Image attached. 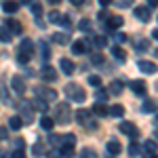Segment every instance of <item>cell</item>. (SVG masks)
Segmentation results:
<instances>
[{"label": "cell", "mask_w": 158, "mask_h": 158, "mask_svg": "<svg viewBox=\"0 0 158 158\" xmlns=\"http://www.w3.org/2000/svg\"><path fill=\"white\" fill-rule=\"evenodd\" d=\"M65 97L70 99V101H76V103H82L86 99V93L82 86H78L76 82H70V85H65Z\"/></svg>", "instance_id": "obj_1"}, {"label": "cell", "mask_w": 158, "mask_h": 158, "mask_svg": "<svg viewBox=\"0 0 158 158\" xmlns=\"http://www.w3.org/2000/svg\"><path fill=\"white\" fill-rule=\"evenodd\" d=\"M55 122H59V124H68V122L72 120V110H70V103H59L57 108H55Z\"/></svg>", "instance_id": "obj_2"}, {"label": "cell", "mask_w": 158, "mask_h": 158, "mask_svg": "<svg viewBox=\"0 0 158 158\" xmlns=\"http://www.w3.org/2000/svg\"><path fill=\"white\" fill-rule=\"evenodd\" d=\"M34 93H36V97L44 99V101H53V99H57V91H55V89H51V86L38 85L36 89H34Z\"/></svg>", "instance_id": "obj_3"}, {"label": "cell", "mask_w": 158, "mask_h": 158, "mask_svg": "<svg viewBox=\"0 0 158 158\" xmlns=\"http://www.w3.org/2000/svg\"><path fill=\"white\" fill-rule=\"evenodd\" d=\"M19 118L23 124H30V122H34V108H32V103H21L19 106Z\"/></svg>", "instance_id": "obj_4"}, {"label": "cell", "mask_w": 158, "mask_h": 158, "mask_svg": "<svg viewBox=\"0 0 158 158\" xmlns=\"http://www.w3.org/2000/svg\"><path fill=\"white\" fill-rule=\"evenodd\" d=\"M49 21L51 23H57V25H63V27H70V19L59 11H51L49 13Z\"/></svg>", "instance_id": "obj_5"}, {"label": "cell", "mask_w": 158, "mask_h": 158, "mask_svg": "<svg viewBox=\"0 0 158 158\" xmlns=\"http://www.w3.org/2000/svg\"><path fill=\"white\" fill-rule=\"evenodd\" d=\"M120 131L124 135H129V137H133V139L139 137V129H137L135 122H120Z\"/></svg>", "instance_id": "obj_6"}, {"label": "cell", "mask_w": 158, "mask_h": 158, "mask_svg": "<svg viewBox=\"0 0 158 158\" xmlns=\"http://www.w3.org/2000/svg\"><path fill=\"white\" fill-rule=\"evenodd\" d=\"M129 86H131V91H133L135 95H141V97H146V93H148L146 80H131V82H129Z\"/></svg>", "instance_id": "obj_7"}, {"label": "cell", "mask_w": 158, "mask_h": 158, "mask_svg": "<svg viewBox=\"0 0 158 158\" xmlns=\"http://www.w3.org/2000/svg\"><path fill=\"white\" fill-rule=\"evenodd\" d=\"M135 17L139 19V21H150L152 19V9L150 6H135Z\"/></svg>", "instance_id": "obj_8"}, {"label": "cell", "mask_w": 158, "mask_h": 158, "mask_svg": "<svg viewBox=\"0 0 158 158\" xmlns=\"http://www.w3.org/2000/svg\"><path fill=\"white\" fill-rule=\"evenodd\" d=\"M4 27H6V30L11 32L13 36H19V34L23 32V25L19 23L17 19H6V23H4Z\"/></svg>", "instance_id": "obj_9"}, {"label": "cell", "mask_w": 158, "mask_h": 158, "mask_svg": "<svg viewBox=\"0 0 158 158\" xmlns=\"http://www.w3.org/2000/svg\"><path fill=\"white\" fill-rule=\"evenodd\" d=\"M40 74H42V78H44L47 82H55V80H57V70H55V68H51L49 63H47V65H42Z\"/></svg>", "instance_id": "obj_10"}, {"label": "cell", "mask_w": 158, "mask_h": 158, "mask_svg": "<svg viewBox=\"0 0 158 158\" xmlns=\"http://www.w3.org/2000/svg\"><path fill=\"white\" fill-rule=\"evenodd\" d=\"M38 51H40V59H42V65H47L51 59V49H49V44L44 42V40H40L38 42Z\"/></svg>", "instance_id": "obj_11"}, {"label": "cell", "mask_w": 158, "mask_h": 158, "mask_svg": "<svg viewBox=\"0 0 158 158\" xmlns=\"http://www.w3.org/2000/svg\"><path fill=\"white\" fill-rule=\"evenodd\" d=\"M141 112L143 114H154V112H158V99H146L141 103Z\"/></svg>", "instance_id": "obj_12"}, {"label": "cell", "mask_w": 158, "mask_h": 158, "mask_svg": "<svg viewBox=\"0 0 158 158\" xmlns=\"http://www.w3.org/2000/svg\"><path fill=\"white\" fill-rule=\"evenodd\" d=\"M11 89L15 91V93L21 95V93L25 91V80L21 78V76H13V78H11Z\"/></svg>", "instance_id": "obj_13"}, {"label": "cell", "mask_w": 158, "mask_h": 158, "mask_svg": "<svg viewBox=\"0 0 158 158\" xmlns=\"http://www.w3.org/2000/svg\"><path fill=\"white\" fill-rule=\"evenodd\" d=\"M122 23H124V19H122L120 15H114V17H110L108 19V32H114V30H120Z\"/></svg>", "instance_id": "obj_14"}, {"label": "cell", "mask_w": 158, "mask_h": 158, "mask_svg": "<svg viewBox=\"0 0 158 158\" xmlns=\"http://www.w3.org/2000/svg\"><path fill=\"white\" fill-rule=\"evenodd\" d=\"M137 68H139V70H141L143 74H154V72L158 70V68L154 65V63H152V61H146V59L137 61Z\"/></svg>", "instance_id": "obj_15"}, {"label": "cell", "mask_w": 158, "mask_h": 158, "mask_svg": "<svg viewBox=\"0 0 158 158\" xmlns=\"http://www.w3.org/2000/svg\"><path fill=\"white\" fill-rule=\"evenodd\" d=\"M106 148H108V154H110V156H118V154H120V150H122V146H120V141H118V139H110Z\"/></svg>", "instance_id": "obj_16"}, {"label": "cell", "mask_w": 158, "mask_h": 158, "mask_svg": "<svg viewBox=\"0 0 158 158\" xmlns=\"http://www.w3.org/2000/svg\"><path fill=\"white\" fill-rule=\"evenodd\" d=\"M2 11L9 13V15H15V13L19 11V2H15V0H4V2H2Z\"/></svg>", "instance_id": "obj_17"}, {"label": "cell", "mask_w": 158, "mask_h": 158, "mask_svg": "<svg viewBox=\"0 0 158 158\" xmlns=\"http://www.w3.org/2000/svg\"><path fill=\"white\" fill-rule=\"evenodd\" d=\"M86 51H89V44H86V42H82V40L72 42V53L74 55H85Z\"/></svg>", "instance_id": "obj_18"}, {"label": "cell", "mask_w": 158, "mask_h": 158, "mask_svg": "<svg viewBox=\"0 0 158 158\" xmlns=\"http://www.w3.org/2000/svg\"><path fill=\"white\" fill-rule=\"evenodd\" d=\"M59 68H61V72L68 74V76H72L74 70H76V68H74V63H72V59H65V57L59 61Z\"/></svg>", "instance_id": "obj_19"}, {"label": "cell", "mask_w": 158, "mask_h": 158, "mask_svg": "<svg viewBox=\"0 0 158 158\" xmlns=\"http://www.w3.org/2000/svg\"><path fill=\"white\" fill-rule=\"evenodd\" d=\"M19 53L32 55V53H34V40H30V38H23V40H21V47H19Z\"/></svg>", "instance_id": "obj_20"}, {"label": "cell", "mask_w": 158, "mask_h": 158, "mask_svg": "<svg viewBox=\"0 0 158 158\" xmlns=\"http://www.w3.org/2000/svg\"><path fill=\"white\" fill-rule=\"evenodd\" d=\"M122 114H124V106H120V103H114L108 108V116H112V118H120Z\"/></svg>", "instance_id": "obj_21"}, {"label": "cell", "mask_w": 158, "mask_h": 158, "mask_svg": "<svg viewBox=\"0 0 158 158\" xmlns=\"http://www.w3.org/2000/svg\"><path fill=\"white\" fill-rule=\"evenodd\" d=\"M32 108L38 110V112H42V114H47V110H49V101H44V99L36 97L34 101H32Z\"/></svg>", "instance_id": "obj_22"}, {"label": "cell", "mask_w": 158, "mask_h": 158, "mask_svg": "<svg viewBox=\"0 0 158 158\" xmlns=\"http://www.w3.org/2000/svg\"><path fill=\"white\" fill-rule=\"evenodd\" d=\"M53 42H57V44H68V42H70V34H68V32H57V34H53Z\"/></svg>", "instance_id": "obj_23"}, {"label": "cell", "mask_w": 158, "mask_h": 158, "mask_svg": "<svg viewBox=\"0 0 158 158\" xmlns=\"http://www.w3.org/2000/svg\"><path fill=\"white\" fill-rule=\"evenodd\" d=\"M122 89H124V85H122L120 80H112V85H110L108 93H112V95H120Z\"/></svg>", "instance_id": "obj_24"}, {"label": "cell", "mask_w": 158, "mask_h": 158, "mask_svg": "<svg viewBox=\"0 0 158 158\" xmlns=\"http://www.w3.org/2000/svg\"><path fill=\"white\" fill-rule=\"evenodd\" d=\"M154 152H156V141H154V139H148L146 143H143V154L150 156V154H154Z\"/></svg>", "instance_id": "obj_25"}, {"label": "cell", "mask_w": 158, "mask_h": 158, "mask_svg": "<svg viewBox=\"0 0 158 158\" xmlns=\"http://www.w3.org/2000/svg\"><path fill=\"white\" fill-rule=\"evenodd\" d=\"M9 127H11L13 131H19V129L23 127V122H21L19 116H11V118H9Z\"/></svg>", "instance_id": "obj_26"}, {"label": "cell", "mask_w": 158, "mask_h": 158, "mask_svg": "<svg viewBox=\"0 0 158 158\" xmlns=\"http://www.w3.org/2000/svg\"><path fill=\"white\" fill-rule=\"evenodd\" d=\"M93 114L103 118V116H108V108H106L103 103H95V106H93Z\"/></svg>", "instance_id": "obj_27"}, {"label": "cell", "mask_w": 158, "mask_h": 158, "mask_svg": "<svg viewBox=\"0 0 158 158\" xmlns=\"http://www.w3.org/2000/svg\"><path fill=\"white\" fill-rule=\"evenodd\" d=\"M40 127H42L44 131H51V129L55 127V120H53L51 116H42V120H40Z\"/></svg>", "instance_id": "obj_28"}, {"label": "cell", "mask_w": 158, "mask_h": 158, "mask_svg": "<svg viewBox=\"0 0 158 158\" xmlns=\"http://www.w3.org/2000/svg\"><path fill=\"white\" fill-rule=\"evenodd\" d=\"M91 42L95 44V49H103V47H108V38H106V36H95Z\"/></svg>", "instance_id": "obj_29"}, {"label": "cell", "mask_w": 158, "mask_h": 158, "mask_svg": "<svg viewBox=\"0 0 158 158\" xmlns=\"http://www.w3.org/2000/svg\"><path fill=\"white\" fill-rule=\"evenodd\" d=\"M106 101H108V91L97 89V93H95V103H106Z\"/></svg>", "instance_id": "obj_30"}, {"label": "cell", "mask_w": 158, "mask_h": 158, "mask_svg": "<svg viewBox=\"0 0 158 158\" xmlns=\"http://www.w3.org/2000/svg\"><path fill=\"white\" fill-rule=\"evenodd\" d=\"M112 55H114L118 61L127 59V53H124V49H120V47H112Z\"/></svg>", "instance_id": "obj_31"}, {"label": "cell", "mask_w": 158, "mask_h": 158, "mask_svg": "<svg viewBox=\"0 0 158 158\" xmlns=\"http://www.w3.org/2000/svg\"><path fill=\"white\" fill-rule=\"evenodd\" d=\"M91 27H93V21H91V19H80V21H78V30H80V32H89Z\"/></svg>", "instance_id": "obj_32"}, {"label": "cell", "mask_w": 158, "mask_h": 158, "mask_svg": "<svg viewBox=\"0 0 158 158\" xmlns=\"http://www.w3.org/2000/svg\"><path fill=\"white\" fill-rule=\"evenodd\" d=\"M103 61H106V57H103V55H101L99 51L91 55V63H93V65H103Z\"/></svg>", "instance_id": "obj_33"}, {"label": "cell", "mask_w": 158, "mask_h": 158, "mask_svg": "<svg viewBox=\"0 0 158 158\" xmlns=\"http://www.w3.org/2000/svg\"><path fill=\"white\" fill-rule=\"evenodd\" d=\"M80 158H99V156H97L95 150H91V148H82V150H80Z\"/></svg>", "instance_id": "obj_34"}, {"label": "cell", "mask_w": 158, "mask_h": 158, "mask_svg": "<svg viewBox=\"0 0 158 158\" xmlns=\"http://www.w3.org/2000/svg\"><path fill=\"white\" fill-rule=\"evenodd\" d=\"M74 146H61L59 148V156H65V158H72L74 156Z\"/></svg>", "instance_id": "obj_35"}, {"label": "cell", "mask_w": 158, "mask_h": 158, "mask_svg": "<svg viewBox=\"0 0 158 158\" xmlns=\"http://www.w3.org/2000/svg\"><path fill=\"white\" fill-rule=\"evenodd\" d=\"M11 38H13V34L2 25V27H0V40H2V42H11Z\"/></svg>", "instance_id": "obj_36"}, {"label": "cell", "mask_w": 158, "mask_h": 158, "mask_svg": "<svg viewBox=\"0 0 158 158\" xmlns=\"http://www.w3.org/2000/svg\"><path fill=\"white\" fill-rule=\"evenodd\" d=\"M127 150H129V156H137V154L141 152V146L133 141V143H129V148H127Z\"/></svg>", "instance_id": "obj_37"}, {"label": "cell", "mask_w": 158, "mask_h": 158, "mask_svg": "<svg viewBox=\"0 0 158 158\" xmlns=\"http://www.w3.org/2000/svg\"><path fill=\"white\" fill-rule=\"evenodd\" d=\"M61 141H63L61 146H74V143H76V135H72V133L63 135V139H61Z\"/></svg>", "instance_id": "obj_38"}, {"label": "cell", "mask_w": 158, "mask_h": 158, "mask_svg": "<svg viewBox=\"0 0 158 158\" xmlns=\"http://www.w3.org/2000/svg\"><path fill=\"white\" fill-rule=\"evenodd\" d=\"M32 13H34V17H40V15H42V4L34 0V2H32Z\"/></svg>", "instance_id": "obj_39"}, {"label": "cell", "mask_w": 158, "mask_h": 158, "mask_svg": "<svg viewBox=\"0 0 158 158\" xmlns=\"http://www.w3.org/2000/svg\"><path fill=\"white\" fill-rule=\"evenodd\" d=\"M86 80H89V85L95 86V89H99V86H101V78H99V76H89Z\"/></svg>", "instance_id": "obj_40"}, {"label": "cell", "mask_w": 158, "mask_h": 158, "mask_svg": "<svg viewBox=\"0 0 158 158\" xmlns=\"http://www.w3.org/2000/svg\"><path fill=\"white\" fill-rule=\"evenodd\" d=\"M137 51H148L150 49V40H137Z\"/></svg>", "instance_id": "obj_41"}, {"label": "cell", "mask_w": 158, "mask_h": 158, "mask_svg": "<svg viewBox=\"0 0 158 158\" xmlns=\"http://www.w3.org/2000/svg\"><path fill=\"white\" fill-rule=\"evenodd\" d=\"M116 6H120V9H127V6H131L133 4V0H112Z\"/></svg>", "instance_id": "obj_42"}, {"label": "cell", "mask_w": 158, "mask_h": 158, "mask_svg": "<svg viewBox=\"0 0 158 158\" xmlns=\"http://www.w3.org/2000/svg\"><path fill=\"white\" fill-rule=\"evenodd\" d=\"M30 59H32V55H25V53H19V55H17V61H19L21 65L30 63Z\"/></svg>", "instance_id": "obj_43"}, {"label": "cell", "mask_w": 158, "mask_h": 158, "mask_svg": "<svg viewBox=\"0 0 158 158\" xmlns=\"http://www.w3.org/2000/svg\"><path fill=\"white\" fill-rule=\"evenodd\" d=\"M32 152H34L36 156H42V154H44V146H42V143H34V148H32Z\"/></svg>", "instance_id": "obj_44"}, {"label": "cell", "mask_w": 158, "mask_h": 158, "mask_svg": "<svg viewBox=\"0 0 158 158\" xmlns=\"http://www.w3.org/2000/svg\"><path fill=\"white\" fill-rule=\"evenodd\" d=\"M0 99H2V103H9V93H6V86H0Z\"/></svg>", "instance_id": "obj_45"}, {"label": "cell", "mask_w": 158, "mask_h": 158, "mask_svg": "<svg viewBox=\"0 0 158 158\" xmlns=\"http://www.w3.org/2000/svg\"><path fill=\"white\" fill-rule=\"evenodd\" d=\"M6 137H9V129L6 127H0V141H4Z\"/></svg>", "instance_id": "obj_46"}, {"label": "cell", "mask_w": 158, "mask_h": 158, "mask_svg": "<svg viewBox=\"0 0 158 158\" xmlns=\"http://www.w3.org/2000/svg\"><path fill=\"white\" fill-rule=\"evenodd\" d=\"M11 158H25V152L23 150H15V152L11 154Z\"/></svg>", "instance_id": "obj_47"}, {"label": "cell", "mask_w": 158, "mask_h": 158, "mask_svg": "<svg viewBox=\"0 0 158 158\" xmlns=\"http://www.w3.org/2000/svg\"><path fill=\"white\" fill-rule=\"evenodd\" d=\"M116 40H118V42H124V40H127V34H124V32H116Z\"/></svg>", "instance_id": "obj_48"}, {"label": "cell", "mask_w": 158, "mask_h": 158, "mask_svg": "<svg viewBox=\"0 0 158 158\" xmlns=\"http://www.w3.org/2000/svg\"><path fill=\"white\" fill-rule=\"evenodd\" d=\"M97 19H101V21H103V19H108V11H106V9H101L99 15H97Z\"/></svg>", "instance_id": "obj_49"}, {"label": "cell", "mask_w": 158, "mask_h": 158, "mask_svg": "<svg viewBox=\"0 0 158 158\" xmlns=\"http://www.w3.org/2000/svg\"><path fill=\"white\" fill-rule=\"evenodd\" d=\"M99 4L106 9V6H110V4H112V0H99Z\"/></svg>", "instance_id": "obj_50"}, {"label": "cell", "mask_w": 158, "mask_h": 158, "mask_svg": "<svg viewBox=\"0 0 158 158\" xmlns=\"http://www.w3.org/2000/svg\"><path fill=\"white\" fill-rule=\"evenodd\" d=\"M148 4H150V9H154V6H158V0H148Z\"/></svg>", "instance_id": "obj_51"}, {"label": "cell", "mask_w": 158, "mask_h": 158, "mask_svg": "<svg viewBox=\"0 0 158 158\" xmlns=\"http://www.w3.org/2000/svg\"><path fill=\"white\" fill-rule=\"evenodd\" d=\"M70 2H72L74 6H80V4H82V2H85V0H70Z\"/></svg>", "instance_id": "obj_52"}, {"label": "cell", "mask_w": 158, "mask_h": 158, "mask_svg": "<svg viewBox=\"0 0 158 158\" xmlns=\"http://www.w3.org/2000/svg\"><path fill=\"white\" fill-rule=\"evenodd\" d=\"M152 36H154V40H158V30H154V32H152Z\"/></svg>", "instance_id": "obj_53"}, {"label": "cell", "mask_w": 158, "mask_h": 158, "mask_svg": "<svg viewBox=\"0 0 158 158\" xmlns=\"http://www.w3.org/2000/svg\"><path fill=\"white\" fill-rule=\"evenodd\" d=\"M21 2H23V4H32L34 0H21Z\"/></svg>", "instance_id": "obj_54"}, {"label": "cell", "mask_w": 158, "mask_h": 158, "mask_svg": "<svg viewBox=\"0 0 158 158\" xmlns=\"http://www.w3.org/2000/svg\"><path fill=\"white\" fill-rule=\"evenodd\" d=\"M49 2H51V4H59L61 0H49Z\"/></svg>", "instance_id": "obj_55"}, {"label": "cell", "mask_w": 158, "mask_h": 158, "mask_svg": "<svg viewBox=\"0 0 158 158\" xmlns=\"http://www.w3.org/2000/svg\"><path fill=\"white\" fill-rule=\"evenodd\" d=\"M154 137H156V139H158V131H156V133H154Z\"/></svg>", "instance_id": "obj_56"}, {"label": "cell", "mask_w": 158, "mask_h": 158, "mask_svg": "<svg viewBox=\"0 0 158 158\" xmlns=\"http://www.w3.org/2000/svg\"><path fill=\"white\" fill-rule=\"evenodd\" d=\"M154 122H156V127H158V116H156V120H154Z\"/></svg>", "instance_id": "obj_57"}, {"label": "cell", "mask_w": 158, "mask_h": 158, "mask_svg": "<svg viewBox=\"0 0 158 158\" xmlns=\"http://www.w3.org/2000/svg\"><path fill=\"white\" fill-rule=\"evenodd\" d=\"M150 158H158V156H150Z\"/></svg>", "instance_id": "obj_58"}, {"label": "cell", "mask_w": 158, "mask_h": 158, "mask_svg": "<svg viewBox=\"0 0 158 158\" xmlns=\"http://www.w3.org/2000/svg\"><path fill=\"white\" fill-rule=\"evenodd\" d=\"M156 55H158V51H156Z\"/></svg>", "instance_id": "obj_59"}]
</instances>
